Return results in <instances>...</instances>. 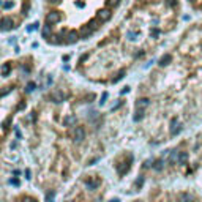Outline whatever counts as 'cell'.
Segmentation results:
<instances>
[{
    "label": "cell",
    "mask_w": 202,
    "mask_h": 202,
    "mask_svg": "<svg viewBox=\"0 0 202 202\" xmlns=\"http://www.w3.org/2000/svg\"><path fill=\"white\" fill-rule=\"evenodd\" d=\"M84 137H85L84 128L82 126H74L73 128V139H74V142H81Z\"/></svg>",
    "instance_id": "cell-1"
},
{
    "label": "cell",
    "mask_w": 202,
    "mask_h": 202,
    "mask_svg": "<svg viewBox=\"0 0 202 202\" xmlns=\"http://www.w3.org/2000/svg\"><path fill=\"white\" fill-rule=\"evenodd\" d=\"M13 27H14V24H13V21L10 17H3V19L0 21V30L2 32H10Z\"/></svg>",
    "instance_id": "cell-2"
},
{
    "label": "cell",
    "mask_w": 202,
    "mask_h": 202,
    "mask_svg": "<svg viewBox=\"0 0 202 202\" xmlns=\"http://www.w3.org/2000/svg\"><path fill=\"white\" fill-rule=\"evenodd\" d=\"M58 21H60V14H58L57 11H50V13H48V16H46V24L48 25L57 24Z\"/></svg>",
    "instance_id": "cell-3"
},
{
    "label": "cell",
    "mask_w": 202,
    "mask_h": 202,
    "mask_svg": "<svg viewBox=\"0 0 202 202\" xmlns=\"http://www.w3.org/2000/svg\"><path fill=\"white\" fill-rule=\"evenodd\" d=\"M182 125H180V122L177 120V118H172L171 120V136H177L178 133L182 131Z\"/></svg>",
    "instance_id": "cell-4"
},
{
    "label": "cell",
    "mask_w": 202,
    "mask_h": 202,
    "mask_svg": "<svg viewBox=\"0 0 202 202\" xmlns=\"http://www.w3.org/2000/svg\"><path fill=\"white\" fill-rule=\"evenodd\" d=\"M77 40H79V35H77V32H74V30L68 32V35H66V43H70V44H74Z\"/></svg>",
    "instance_id": "cell-5"
},
{
    "label": "cell",
    "mask_w": 202,
    "mask_h": 202,
    "mask_svg": "<svg viewBox=\"0 0 202 202\" xmlns=\"http://www.w3.org/2000/svg\"><path fill=\"white\" fill-rule=\"evenodd\" d=\"M92 32H93V27H90V25H82V29H81V38H87V36H90Z\"/></svg>",
    "instance_id": "cell-6"
},
{
    "label": "cell",
    "mask_w": 202,
    "mask_h": 202,
    "mask_svg": "<svg viewBox=\"0 0 202 202\" xmlns=\"http://www.w3.org/2000/svg\"><path fill=\"white\" fill-rule=\"evenodd\" d=\"M171 58H172V57H171V54H164V56H163L161 58H159V62H158V63H159V66H167L169 63H171Z\"/></svg>",
    "instance_id": "cell-7"
},
{
    "label": "cell",
    "mask_w": 202,
    "mask_h": 202,
    "mask_svg": "<svg viewBox=\"0 0 202 202\" xmlns=\"http://www.w3.org/2000/svg\"><path fill=\"white\" fill-rule=\"evenodd\" d=\"M109 17H111V13H109V10H100V11H98V19H100V21H107Z\"/></svg>",
    "instance_id": "cell-8"
},
{
    "label": "cell",
    "mask_w": 202,
    "mask_h": 202,
    "mask_svg": "<svg viewBox=\"0 0 202 202\" xmlns=\"http://www.w3.org/2000/svg\"><path fill=\"white\" fill-rule=\"evenodd\" d=\"M149 103H150V101L147 100V98H141V100H137V103H136V109H145L147 106H149Z\"/></svg>",
    "instance_id": "cell-9"
},
{
    "label": "cell",
    "mask_w": 202,
    "mask_h": 202,
    "mask_svg": "<svg viewBox=\"0 0 202 202\" xmlns=\"http://www.w3.org/2000/svg\"><path fill=\"white\" fill-rule=\"evenodd\" d=\"M144 115H145V111H144V109H137L136 114L133 115V120H134V122H141L142 118H144Z\"/></svg>",
    "instance_id": "cell-10"
},
{
    "label": "cell",
    "mask_w": 202,
    "mask_h": 202,
    "mask_svg": "<svg viewBox=\"0 0 202 202\" xmlns=\"http://www.w3.org/2000/svg\"><path fill=\"white\" fill-rule=\"evenodd\" d=\"M177 161H178V152L177 150H172L171 155H169V163L174 164V163H177Z\"/></svg>",
    "instance_id": "cell-11"
},
{
    "label": "cell",
    "mask_w": 202,
    "mask_h": 202,
    "mask_svg": "<svg viewBox=\"0 0 202 202\" xmlns=\"http://www.w3.org/2000/svg\"><path fill=\"white\" fill-rule=\"evenodd\" d=\"M41 35H43V38H49V36H50V25L46 24L44 29H43V32H41Z\"/></svg>",
    "instance_id": "cell-12"
},
{
    "label": "cell",
    "mask_w": 202,
    "mask_h": 202,
    "mask_svg": "<svg viewBox=\"0 0 202 202\" xmlns=\"http://www.w3.org/2000/svg\"><path fill=\"white\" fill-rule=\"evenodd\" d=\"M85 185L89 186L90 190H93V188H96V186L100 185V180H87V182H85Z\"/></svg>",
    "instance_id": "cell-13"
},
{
    "label": "cell",
    "mask_w": 202,
    "mask_h": 202,
    "mask_svg": "<svg viewBox=\"0 0 202 202\" xmlns=\"http://www.w3.org/2000/svg\"><path fill=\"white\" fill-rule=\"evenodd\" d=\"M128 169H130V164H128V163H123L122 169L118 167V174H120V175H125V174L128 172Z\"/></svg>",
    "instance_id": "cell-14"
},
{
    "label": "cell",
    "mask_w": 202,
    "mask_h": 202,
    "mask_svg": "<svg viewBox=\"0 0 202 202\" xmlns=\"http://www.w3.org/2000/svg\"><path fill=\"white\" fill-rule=\"evenodd\" d=\"M186 159H188V153H185V152H183V153H180V155H178V163H180V164L186 163Z\"/></svg>",
    "instance_id": "cell-15"
},
{
    "label": "cell",
    "mask_w": 202,
    "mask_h": 202,
    "mask_svg": "<svg viewBox=\"0 0 202 202\" xmlns=\"http://www.w3.org/2000/svg\"><path fill=\"white\" fill-rule=\"evenodd\" d=\"M74 123H76V117H74V115L65 118V125H66V126H68V125H74Z\"/></svg>",
    "instance_id": "cell-16"
},
{
    "label": "cell",
    "mask_w": 202,
    "mask_h": 202,
    "mask_svg": "<svg viewBox=\"0 0 202 202\" xmlns=\"http://www.w3.org/2000/svg\"><path fill=\"white\" fill-rule=\"evenodd\" d=\"M10 71H11V66L8 65V63H6V65H3V66H2V74H3V76H6Z\"/></svg>",
    "instance_id": "cell-17"
},
{
    "label": "cell",
    "mask_w": 202,
    "mask_h": 202,
    "mask_svg": "<svg viewBox=\"0 0 202 202\" xmlns=\"http://www.w3.org/2000/svg\"><path fill=\"white\" fill-rule=\"evenodd\" d=\"M46 202H54V191H48V194H46Z\"/></svg>",
    "instance_id": "cell-18"
},
{
    "label": "cell",
    "mask_w": 202,
    "mask_h": 202,
    "mask_svg": "<svg viewBox=\"0 0 202 202\" xmlns=\"http://www.w3.org/2000/svg\"><path fill=\"white\" fill-rule=\"evenodd\" d=\"M182 201H183V202H194V197L190 196V194H183Z\"/></svg>",
    "instance_id": "cell-19"
},
{
    "label": "cell",
    "mask_w": 202,
    "mask_h": 202,
    "mask_svg": "<svg viewBox=\"0 0 202 202\" xmlns=\"http://www.w3.org/2000/svg\"><path fill=\"white\" fill-rule=\"evenodd\" d=\"M157 171H161L163 169V159H158V161H155V166H153Z\"/></svg>",
    "instance_id": "cell-20"
},
{
    "label": "cell",
    "mask_w": 202,
    "mask_h": 202,
    "mask_svg": "<svg viewBox=\"0 0 202 202\" xmlns=\"http://www.w3.org/2000/svg\"><path fill=\"white\" fill-rule=\"evenodd\" d=\"M109 6L111 8H115V6H118V3H120V0H109Z\"/></svg>",
    "instance_id": "cell-21"
},
{
    "label": "cell",
    "mask_w": 202,
    "mask_h": 202,
    "mask_svg": "<svg viewBox=\"0 0 202 202\" xmlns=\"http://www.w3.org/2000/svg\"><path fill=\"white\" fill-rule=\"evenodd\" d=\"M35 90V84L33 82H30V84H27V89H25V92L27 93H30V92H33Z\"/></svg>",
    "instance_id": "cell-22"
},
{
    "label": "cell",
    "mask_w": 202,
    "mask_h": 202,
    "mask_svg": "<svg viewBox=\"0 0 202 202\" xmlns=\"http://www.w3.org/2000/svg\"><path fill=\"white\" fill-rule=\"evenodd\" d=\"M13 6H14V2H6V3H3V8H5V10H11Z\"/></svg>",
    "instance_id": "cell-23"
},
{
    "label": "cell",
    "mask_w": 202,
    "mask_h": 202,
    "mask_svg": "<svg viewBox=\"0 0 202 202\" xmlns=\"http://www.w3.org/2000/svg\"><path fill=\"white\" fill-rule=\"evenodd\" d=\"M106 98H107V93H106V92H104V93L101 95V100H100V104H101V106H103V104L106 103Z\"/></svg>",
    "instance_id": "cell-24"
},
{
    "label": "cell",
    "mask_w": 202,
    "mask_h": 202,
    "mask_svg": "<svg viewBox=\"0 0 202 202\" xmlns=\"http://www.w3.org/2000/svg\"><path fill=\"white\" fill-rule=\"evenodd\" d=\"M150 35L153 36V38H157V36L159 35V30H158V29H152V30H150Z\"/></svg>",
    "instance_id": "cell-25"
},
{
    "label": "cell",
    "mask_w": 202,
    "mask_h": 202,
    "mask_svg": "<svg viewBox=\"0 0 202 202\" xmlns=\"http://www.w3.org/2000/svg\"><path fill=\"white\" fill-rule=\"evenodd\" d=\"M123 76H125V71H120V73H118V74H117V77H115V79H114V82H117L118 79H122Z\"/></svg>",
    "instance_id": "cell-26"
},
{
    "label": "cell",
    "mask_w": 202,
    "mask_h": 202,
    "mask_svg": "<svg viewBox=\"0 0 202 202\" xmlns=\"http://www.w3.org/2000/svg\"><path fill=\"white\" fill-rule=\"evenodd\" d=\"M128 40L134 41V40H136V33H131V32H128Z\"/></svg>",
    "instance_id": "cell-27"
},
{
    "label": "cell",
    "mask_w": 202,
    "mask_h": 202,
    "mask_svg": "<svg viewBox=\"0 0 202 202\" xmlns=\"http://www.w3.org/2000/svg\"><path fill=\"white\" fill-rule=\"evenodd\" d=\"M142 182H144V177H139V178H137V180H136V186L139 188V186L142 185Z\"/></svg>",
    "instance_id": "cell-28"
},
{
    "label": "cell",
    "mask_w": 202,
    "mask_h": 202,
    "mask_svg": "<svg viewBox=\"0 0 202 202\" xmlns=\"http://www.w3.org/2000/svg\"><path fill=\"white\" fill-rule=\"evenodd\" d=\"M167 5H169V6H175L177 2H175V0H167Z\"/></svg>",
    "instance_id": "cell-29"
},
{
    "label": "cell",
    "mask_w": 202,
    "mask_h": 202,
    "mask_svg": "<svg viewBox=\"0 0 202 202\" xmlns=\"http://www.w3.org/2000/svg\"><path fill=\"white\" fill-rule=\"evenodd\" d=\"M10 183H11V185H19V182H17V178H11V180H10Z\"/></svg>",
    "instance_id": "cell-30"
},
{
    "label": "cell",
    "mask_w": 202,
    "mask_h": 202,
    "mask_svg": "<svg viewBox=\"0 0 202 202\" xmlns=\"http://www.w3.org/2000/svg\"><path fill=\"white\" fill-rule=\"evenodd\" d=\"M25 177H27V178H30V171H29V169L25 171Z\"/></svg>",
    "instance_id": "cell-31"
},
{
    "label": "cell",
    "mask_w": 202,
    "mask_h": 202,
    "mask_svg": "<svg viewBox=\"0 0 202 202\" xmlns=\"http://www.w3.org/2000/svg\"><path fill=\"white\" fill-rule=\"evenodd\" d=\"M150 163H152V161L149 159V161H145V163H144V166H145V167H149V166H150Z\"/></svg>",
    "instance_id": "cell-32"
},
{
    "label": "cell",
    "mask_w": 202,
    "mask_h": 202,
    "mask_svg": "<svg viewBox=\"0 0 202 202\" xmlns=\"http://www.w3.org/2000/svg\"><path fill=\"white\" fill-rule=\"evenodd\" d=\"M50 3H57V2H60V0H49Z\"/></svg>",
    "instance_id": "cell-33"
},
{
    "label": "cell",
    "mask_w": 202,
    "mask_h": 202,
    "mask_svg": "<svg viewBox=\"0 0 202 202\" xmlns=\"http://www.w3.org/2000/svg\"><path fill=\"white\" fill-rule=\"evenodd\" d=\"M109 202H120V201H117V199H112V201H109Z\"/></svg>",
    "instance_id": "cell-34"
},
{
    "label": "cell",
    "mask_w": 202,
    "mask_h": 202,
    "mask_svg": "<svg viewBox=\"0 0 202 202\" xmlns=\"http://www.w3.org/2000/svg\"><path fill=\"white\" fill-rule=\"evenodd\" d=\"M0 5H3V2H2V0H0Z\"/></svg>",
    "instance_id": "cell-35"
},
{
    "label": "cell",
    "mask_w": 202,
    "mask_h": 202,
    "mask_svg": "<svg viewBox=\"0 0 202 202\" xmlns=\"http://www.w3.org/2000/svg\"><path fill=\"white\" fill-rule=\"evenodd\" d=\"M190 2H194V0H190Z\"/></svg>",
    "instance_id": "cell-36"
},
{
    "label": "cell",
    "mask_w": 202,
    "mask_h": 202,
    "mask_svg": "<svg viewBox=\"0 0 202 202\" xmlns=\"http://www.w3.org/2000/svg\"><path fill=\"white\" fill-rule=\"evenodd\" d=\"M136 202H141V201H136Z\"/></svg>",
    "instance_id": "cell-37"
}]
</instances>
